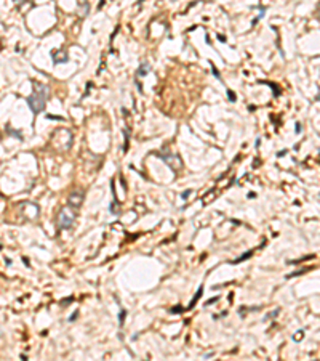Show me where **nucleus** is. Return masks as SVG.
Segmentation results:
<instances>
[{"label":"nucleus","mask_w":320,"mask_h":361,"mask_svg":"<svg viewBox=\"0 0 320 361\" xmlns=\"http://www.w3.org/2000/svg\"><path fill=\"white\" fill-rule=\"evenodd\" d=\"M82 201H83V194H82L80 191H74V193L69 194L71 207H74V209H79V207L82 206Z\"/></svg>","instance_id":"5"},{"label":"nucleus","mask_w":320,"mask_h":361,"mask_svg":"<svg viewBox=\"0 0 320 361\" xmlns=\"http://www.w3.org/2000/svg\"><path fill=\"white\" fill-rule=\"evenodd\" d=\"M158 157L160 159H163L168 165L171 167V169H174V170H179L182 167V162H181V159H179V156H176V154H171V153H168V154H163V153H158Z\"/></svg>","instance_id":"3"},{"label":"nucleus","mask_w":320,"mask_h":361,"mask_svg":"<svg viewBox=\"0 0 320 361\" xmlns=\"http://www.w3.org/2000/svg\"><path fill=\"white\" fill-rule=\"evenodd\" d=\"M311 268H304V270H299V271H296V273H293V275H287V279H290V278H295V276H299V275H303V273H307Z\"/></svg>","instance_id":"9"},{"label":"nucleus","mask_w":320,"mask_h":361,"mask_svg":"<svg viewBox=\"0 0 320 361\" xmlns=\"http://www.w3.org/2000/svg\"><path fill=\"white\" fill-rule=\"evenodd\" d=\"M7 133H8V135H13V137H16V138H19V140H23V135H21L19 132H15V130L10 129V127L7 129Z\"/></svg>","instance_id":"10"},{"label":"nucleus","mask_w":320,"mask_h":361,"mask_svg":"<svg viewBox=\"0 0 320 361\" xmlns=\"http://www.w3.org/2000/svg\"><path fill=\"white\" fill-rule=\"evenodd\" d=\"M47 119H51V121H64V117H61V116H53V114H47Z\"/></svg>","instance_id":"12"},{"label":"nucleus","mask_w":320,"mask_h":361,"mask_svg":"<svg viewBox=\"0 0 320 361\" xmlns=\"http://www.w3.org/2000/svg\"><path fill=\"white\" fill-rule=\"evenodd\" d=\"M189 194H190V190H187V191H184V193H182V194H181V198H182V199H186V198H187V196H189Z\"/></svg>","instance_id":"19"},{"label":"nucleus","mask_w":320,"mask_h":361,"mask_svg":"<svg viewBox=\"0 0 320 361\" xmlns=\"http://www.w3.org/2000/svg\"><path fill=\"white\" fill-rule=\"evenodd\" d=\"M202 294H203V286H200L199 287V291H197V292H195V295H194V299H192V300H190V303L187 305V308L186 310H192L194 308V305L197 303V300H199L200 297H202Z\"/></svg>","instance_id":"7"},{"label":"nucleus","mask_w":320,"mask_h":361,"mask_svg":"<svg viewBox=\"0 0 320 361\" xmlns=\"http://www.w3.org/2000/svg\"><path fill=\"white\" fill-rule=\"evenodd\" d=\"M77 315H79V311H75V313H74V315H72V316L69 318V321H74V319H75V318H77Z\"/></svg>","instance_id":"20"},{"label":"nucleus","mask_w":320,"mask_h":361,"mask_svg":"<svg viewBox=\"0 0 320 361\" xmlns=\"http://www.w3.org/2000/svg\"><path fill=\"white\" fill-rule=\"evenodd\" d=\"M125 315H126V311H125V310H122V311H120V315H118V321H120V326L123 324V321H125Z\"/></svg>","instance_id":"14"},{"label":"nucleus","mask_w":320,"mask_h":361,"mask_svg":"<svg viewBox=\"0 0 320 361\" xmlns=\"http://www.w3.org/2000/svg\"><path fill=\"white\" fill-rule=\"evenodd\" d=\"M251 255H253V252H251V250H247L245 254H242V255H240L237 260H232L231 263H234V265H235V263H240V262H245V260H247V259H250Z\"/></svg>","instance_id":"8"},{"label":"nucleus","mask_w":320,"mask_h":361,"mask_svg":"<svg viewBox=\"0 0 320 361\" xmlns=\"http://www.w3.org/2000/svg\"><path fill=\"white\" fill-rule=\"evenodd\" d=\"M219 300V297H215V299H210V300H207L205 302V307H208V305H211V303H216V302Z\"/></svg>","instance_id":"15"},{"label":"nucleus","mask_w":320,"mask_h":361,"mask_svg":"<svg viewBox=\"0 0 320 361\" xmlns=\"http://www.w3.org/2000/svg\"><path fill=\"white\" fill-rule=\"evenodd\" d=\"M218 39H219V40H221V42H226V37H223V35H221V34H219V35H218Z\"/></svg>","instance_id":"21"},{"label":"nucleus","mask_w":320,"mask_h":361,"mask_svg":"<svg viewBox=\"0 0 320 361\" xmlns=\"http://www.w3.org/2000/svg\"><path fill=\"white\" fill-rule=\"evenodd\" d=\"M51 58H53V63L55 64H59V63H66L69 60V55L63 50H53L51 52Z\"/></svg>","instance_id":"4"},{"label":"nucleus","mask_w":320,"mask_h":361,"mask_svg":"<svg viewBox=\"0 0 320 361\" xmlns=\"http://www.w3.org/2000/svg\"><path fill=\"white\" fill-rule=\"evenodd\" d=\"M295 133H301V124H299V122H296V124H295Z\"/></svg>","instance_id":"17"},{"label":"nucleus","mask_w":320,"mask_h":361,"mask_svg":"<svg viewBox=\"0 0 320 361\" xmlns=\"http://www.w3.org/2000/svg\"><path fill=\"white\" fill-rule=\"evenodd\" d=\"M288 153V149H282V151H279V153H277V156H279V157H282V156L283 154H287Z\"/></svg>","instance_id":"18"},{"label":"nucleus","mask_w":320,"mask_h":361,"mask_svg":"<svg viewBox=\"0 0 320 361\" xmlns=\"http://www.w3.org/2000/svg\"><path fill=\"white\" fill-rule=\"evenodd\" d=\"M32 85H34V92H32V95H29L26 98V101H27L32 114L37 116L47 106V101H48V96H50V88H48V85L39 84V82H32Z\"/></svg>","instance_id":"1"},{"label":"nucleus","mask_w":320,"mask_h":361,"mask_svg":"<svg viewBox=\"0 0 320 361\" xmlns=\"http://www.w3.org/2000/svg\"><path fill=\"white\" fill-rule=\"evenodd\" d=\"M184 310H186V308H182V307L176 305V307H171V308H170V313H174V315H176V313H182Z\"/></svg>","instance_id":"11"},{"label":"nucleus","mask_w":320,"mask_h":361,"mask_svg":"<svg viewBox=\"0 0 320 361\" xmlns=\"http://www.w3.org/2000/svg\"><path fill=\"white\" fill-rule=\"evenodd\" d=\"M74 222H75V212L71 207H61L56 218L58 230H69L71 226H74Z\"/></svg>","instance_id":"2"},{"label":"nucleus","mask_w":320,"mask_h":361,"mask_svg":"<svg viewBox=\"0 0 320 361\" xmlns=\"http://www.w3.org/2000/svg\"><path fill=\"white\" fill-rule=\"evenodd\" d=\"M227 96H229V100H231V101H235V100H237V98H235V95H234V92H232V90H227Z\"/></svg>","instance_id":"16"},{"label":"nucleus","mask_w":320,"mask_h":361,"mask_svg":"<svg viewBox=\"0 0 320 361\" xmlns=\"http://www.w3.org/2000/svg\"><path fill=\"white\" fill-rule=\"evenodd\" d=\"M149 72H150V64H149V63H142V64L136 69V76H139V77L147 76Z\"/></svg>","instance_id":"6"},{"label":"nucleus","mask_w":320,"mask_h":361,"mask_svg":"<svg viewBox=\"0 0 320 361\" xmlns=\"http://www.w3.org/2000/svg\"><path fill=\"white\" fill-rule=\"evenodd\" d=\"M211 72H213V76H215L216 79H221V76H219V71L215 68V64H211Z\"/></svg>","instance_id":"13"}]
</instances>
